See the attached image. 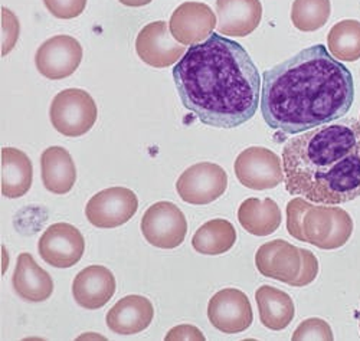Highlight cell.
I'll list each match as a JSON object with an SVG mask.
<instances>
[{
	"mask_svg": "<svg viewBox=\"0 0 360 341\" xmlns=\"http://www.w3.org/2000/svg\"><path fill=\"white\" fill-rule=\"evenodd\" d=\"M354 101L352 72L324 45L309 46L262 75L261 112L273 130L300 134L345 117Z\"/></svg>",
	"mask_w": 360,
	"mask_h": 341,
	"instance_id": "1",
	"label": "cell"
},
{
	"mask_svg": "<svg viewBox=\"0 0 360 341\" xmlns=\"http://www.w3.org/2000/svg\"><path fill=\"white\" fill-rule=\"evenodd\" d=\"M185 108L205 126L235 129L250 121L261 101V78L244 46L212 34L188 48L173 70Z\"/></svg>",
	"mask_w": 360,
	"mask_h": 341,
	"instance_id": "2",
	"label": "cell"
},
{
	"mask_svg": "<svg viewBox=\"0 0 360 341\" xmlns=\"http://www.w3.org/2000/svg\"><path fill=\"white\" fill-rule=\"evenodd\" d=\"M281 162L292 196L330 206L360 198V121L349 118L290 139Z\"/></svg>",
	"mask_w": 360,
	"mask_h": 341,
	"instance_id": "3",
	"label": "cell"
},
{
	"mask_svg": "<svg viewBox=\"0 0 360 341\" xmlns=\"http://www.w3.org/2000/svg\"><path fill=\"white\" fill-rule=\"evenodd\" d=\"M353 233V221L342 207L323 205L306 206L302 222V242L332 251L345 246Z\"/></svg>",
	"mask_w": 360,
	"mask_h": 341,
	"instance_id": "4",
	"label": "cell"
},
{
	"mask_svg": "<svg viewBox=\"0 0 360 341\" xmlns=\"http://www.w3.org/2000/svg\"><path fill=\"white\" fill-rule=\"evenodd\" d=\"M49 117L53 129L65 137H81L94 127L98 110L86 91L70 88L55 96Z\"/></svg>",
	"mask_w": 360,
	"mask_h": 341,
	"instance_id": "5",
	"label": "cell"
},
{
	"mask_svg": "<svg viewBox=\"0 0 360 341\" xmlns=\"http://www.w3.org/2000/svg\"><path fill=\"white\" fill-rule=\"evenodd\" d=\"M144 239L160 250H173L182 245L188 233L185 213L172 202H158L150 206L141 219Z\"/></svg>",
	"mask_w": 360,
	"mask_h": 341,
	"instance_id": "6",
	"label": "cell"
},
{
	"mask_svg": "<svg viewBox=\"0 0 360 341\" xmlns=\"http://www.w3.org/2000/svg\"><path fill=\"white\" fill-rule=\"evenodd\" d=\"M236 179L252 191L276 189L284 181L283 162L274 151L265 147H250L235 160Z\"/></svg>",
	"mask_w": 360,
	"mask_h": 341,
	"instance_id": "7",
	"label": "cell"
},
{
	"mask_svg": "<svg viewBox=\"0 0 360 341\" xmlns=\"http://www.w3.org/2000/svg\"><path fill=\"white\" fill-rule=\"evenodd\" d=\"M228 188L226 172L215 163L202 162L188 167L176 181V191L184 202L209 205L218 200Z\"/></svg>",
	"mask_w": 360,
	"mask_h": 341,
	"instance_id": "8",
	"label": "cell"
},
{
	"mask_svg": "<svg viewBox=\"0 0 360 341\" xmlns=\"http://www.w3.org/2000/svg\"><path fill=\"white\" fill-rule=\"evenodd\" d=\"M139 209L136 193L127 188H110L88 200L85 216L100 229H112L127 224Z\"/></svg>",
	"mask_w": 360,
	"mask_h": 341,
	"instance_id": "9",
	"label": "cell"
},
{
	"mask_svg": "<svg viewBox=\"0 0 360 341\" xmlns=\"http://www.w3.org/2000/svg\"><path fill=\"white\" fill-rule=\"evenodd\" d=\"M186 51L185 45L173 38L170 26L163 20L146 25L136 39L139 58L153 68H167L176 64Z\"/></svg>",
	"mask_w": 360,
	"mask_h": 341,
	"instance_id": "10",
	"label": "cell"
},
{
	"mask_svg": "<svg viewBox=\"0 0 360 341\" xmlns=\"http://www.w3.org/2000/svg\"><path fill=\"white\" fill-rule=\"evenodd\" d=\"M38 251L48 265L65 269L81 261L85 240L82 233L71 224H53L41 236Z\"/></svg>",
	"mask_w": 360,
	"mask_h": 341,
	"instance_id": "11",
	"label": "cell"
},
{
	"mask_svg": "<svg viewBox=\"0 0 360 341\" xmlns=\"http://www.w3.org/2000/svg\"><path fill=\"white\" fill-rule=\"evenodd\" d=\"M207 319L224 334H238L252 324V307L245 292L236 288L218 291L207 304Z\"/></svg>",
	"mask_w": 360,
	"mask_h": 341,
	"instance_id": "12",
	"label": "cell"
},
{
	"mask_svg": "<svg viewBox=\"0 0 360 341\" xmlns=\"http://www.w3.org/2000/svg\"><path fill=\"white\" fill-rule=\"evenodd\" d=\"M81 44L70 35H56L45 41L37 51V70L48 79L71 77L82 60Z\"/></svg>",
	"mask_w": 360,
	"mask_h": 341,
	"instance_id": "13",
	"label": "cell"
},
{
	"mask_svg": "<svg viewBox=\"0 0 360 341\" xmlns=\"http://www.w3.org/2000/svg\"><path fill=\"white\" fill-rule=\"evenodd\" d=\"M218 20L206 4L185 2L176 8L169 26L173 38L185 46L206 41L214 34Z\"/></svg>",
	"mask_w": 360,
	"mask_h": 341,
	"instance_id": "14",
	"label": "cell"
},
{
	"mask_svg": "<svg viewBox=\"0 0 360 341\" xmlns=\"http://www.w3.org/2000/svg\"><path fill=\"white\" fill-rule=\"evenodd\" d=\"M255 265L261 275L290 285L302 271V252L290 242L276 239L258 247Z\"/></svg>",
	"mask_w": 360,
	"mask_h": 341,
	"instance_id": "15",
	"label": "cell"
},
{
	"mask_svg": "<svg viewBox=\"0 0 360 341\" xmlns=\"http://www.w3.org/2000/svg\"><path fill=\"white\" fill-rule=\"evenodd\" d=\"M115 276L103 265H91L79 271L72 283L75 302L85 309L103 308L115 292Z\"/></svg>",
	"mask_w": 360,
	"mask_h": 341,
	"instance_id": "16",
	"label": "cell"
},
{
	"mask_svg": "<svg viewBox=\"0 0 360 341\" xmlns=\"http://www.w3.org/2000/svg\"><path fill=\"white\" fill-rule=\"evenodd\" d=\"M218 34L244 38L251 35L262 19L259 0H217Z\"/></svg>",
	"mask_w": 360,
	"mask_h": 341,
	"instance_id": "17",
	"label": "cell"
},
{
	"mask_svg": "<svg viewBox=\"0 0 360 341\" xmlns=\"http://www.w3.org/2000/svg\"><path fill=\"white\" fill-rule=\"evenodd\" d=\"M153 304L141 295H127L115 302L107 313L108 328L120 335L139 334L152 324Z\"/></svg>",
	"mask_w": 360,
	"mask_h": 341,
	"instance_id": "18",
	"label": "cell"
},
{
	"mask_svg": "<svg viewBox=\"0 0 360 341\" xmlns=\"http://www.w3.org/2000/svg\"><path fill=\"white\" fill-rule=\"evenodd\" d=\"M15 292L25 301L42 302L53 292V281L51 275L42 269L27 252L18 257L15 274L12 278Z\"/></svg>",
	"mask_w": 360,
	"mask_h": 341,
	"instance_id": "19",
	"label": "cell"
},
{
	"mask_svg": "<svg viewBox=\"0 0 360 341\" xmlns=\"http://www.w3.org/2000/svg\"><path fill=\"white\" fill-rule=\"evenodd\" d=\"M41 172L45 189L53 195L68 193L77 181V169L71 154L59 146L44 150Z\"/></svg>",
	"mask_w": 360,
	"mask_h": 341,
	"instance_id": "20",
	"label": "cell"
},
{
	"mask_svg": "<svg viewBox=\"0 0 360 341\" xmlns=\"http://www.w3.org/2000/svg\"><path fill=\"white\" fill-rule=\"evenodd\" d=\"M32 162L22 150L2 148V195L8 199L25 196L32 186Z\"/></svg>",
	"mask_w": 360,
	"mask_h": 341,
	"instance_id": "21",
	"label": "cell"
},
{
	"mask_svg": "<svg viewBox=\"0 0 360 341\" xmlns=\"http://www.w3.org/2000/svg\"><path fill=\"white\" fill-rule=\"evenodd\" d=\"M238 221L251 235L268 236L281 225V210L273 199H245L238 209Z\"/></svg>",
	"mask_w": 360,
	"mask_h": 341,
	"instance_id": "22",
	"label": "cell"
},
{
	"mask_svg": "<svg viewBox=\"0 0 360 341\" xmlns=\"http://www.w3.org/2000/svg\"><path fill=\"white\" fill-rule=\"evenodd\" d=\"M259 320L264 327L280 331L290 326L295 316V307L291 297L274 287L262 285L255 292Z\"/></svg>",
	"mask_w": 360,
	"mask_h": 341,
	"instance_id": "23",
	"label": "cell"
},
{
	"mask_svg": "<svg viewBox=\"0 0 360 341\" xmlns=\"http://www.w3.org/2000/svg\"><path fill=\"white\" fill-rule=\"evenodd\" d=\"M236 242L233 225L225 219H212L203 224L192 238L193 250L202 255H222Z\"/></svg>",
	"mask_w": 360,
	"mask_h": 341,
	"instance_id": "24",
	"label": "cell"
},
{
	"mask_svg": "<svg viewBox=\"0 0 360 341\" xmlns=\"http://www.w3.org/2000/svg\"><path fill=\"white\" fill-rule=\"evenodd\" d=\"M327 48L338 60L360 59V22L346 19L336 23L328 32Z\"/></svg>",
	"mask_w": 360,
	"mask_h": 341,
	"instance_id": "25",
	"label": "cell"
},
{
	"mask_svg": "<svg viewBox=\"0 0 360 341\" xmlns=\"http://www.w3.org/2000/svg\"><path fill=\"white\" fill-rule=\"evenodd\" d=\"M330 12V0H294L291 22L302 32H314L327 23Z\"/></svg>",
	"mask_w": 360,
	"mask_h": 341,
	"instance_id": "26",
	"label": "cell"
},
{
	"mask_svg": "<svg viewBox=\"0 0 360 341\" xmlns=\"http://www.w3.org/2000/svg\"><path fill=\"white\" fill-rule=\"evenodd\" d=\"M294 341H302V340H323V341H332L335 340L333 331L330 328L328 323H326L321 319H309L304 320L300 324L294 334Z\"/></svg>",
	"mask_w": 360,
	"mask_h": 341,
	"instance_id": "27",
	"label": "cell"
},
{
	"mask_svg": "<svg viewBox=\"0 0 360 341\" xmlns=\"http://www.w3.org/2000/svg\"><path fill=\"white\" fill-rule=\"evenodd\" d=\"M48 12L58 19L78 18L86 6V0H44Z\"/></svg>",
	"mask_w": 360,
	"mask_h": 341,
	"instance_id": "28",
	"label": "cell"
},
{
	"mask_svg": "<svg viewBox=\"0 0 360 341\" xmlns=\"http://www.w3.org/2000/svg\"><path fill=\"white\" fill-rule=\"evenodd\" d=\"M307 203L304 198H295L287 205V231L298 240H302V222Z\"/></svg>",
	"mask_w": 360,
	"mask_h": 341,
	"instance_id": "29",
	"label": "cell"
},
{
	"mask_svg": "<svg viewBox=\"0 0 360 341\" xmlns=\"http://www.w3.org/2000/svg\"><path fill=\"white\" fill-rule=\"evenodd\" d=\"M302 252V271L298 276L290 284V287L300 288L311 284L317 275H319V259L317 257L309 250H300Z\"/></svg>",
	"mask_w": 360,
	"mask_h": 341,
	"instance_id": "30",
	"label": "cell"
},
{
	"mask_svg": "<svg viewBox=\"0 0 360 341\" xmlns=\"http://www.w3.org/2000/svg\"><path fill=\"white\" fill-rule=\"evenodd\" d=\"M19 38V20L6 8L2 9V55L6 56Z\"/></svg>",
	"mask_w": 360,
	"mask_h": 341,
	"instance_id": "31",
	"label": "cell"
},
{
	"mask_svg": "<svg viewBox=\"0 0 360 341\" xmlns=\"http://www.w3.org/2000/svg\"><path fill=\"white\" fill-rule=\"evenodd\" d=\"M165 340L172 341V340H205L203 333L196 328L195 326L191 324H182V326H177L174 328H172L167 335L165 337Z\"/></svg>",
	"mask_w": 360,
	"mask_h": 341,
	"instance_id": "32",
	"label": "cell"
},
{
	"mask_svg": "<svg viewBox=\"0 0 360 341\" xmlns=\"http://www.w3.org/2000/svg\"><path fill=\"white\" fill-rule=\"evenodd\" d=\"M120 4L124 6H130V8H140V6H146L148 4H152L153 0H118Z\"/></svg>",
	"mask_w": 360,
	"mask_h": 341,
	"instance_id": "33",
	"label": "cell"
},
{
	"mask_svg": "<svg viewBox=\"0 0 360 341\" xmlns=\"http://www.w3.org/2000/svg\"><path fill=\"white\" fill-rule=\"evenodd\" d=\"M359 327H360V326H359Z\"/></svg>",
	"mask_w": 360,
	"mask_h": 341,
	"instance_id": "34",
	"label": "cell"
}]
</instances>
